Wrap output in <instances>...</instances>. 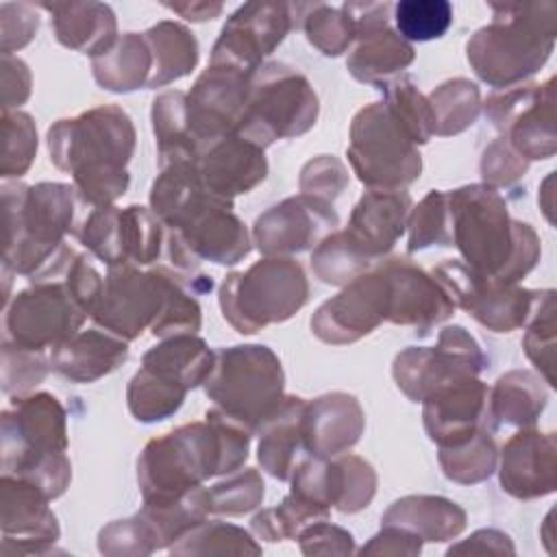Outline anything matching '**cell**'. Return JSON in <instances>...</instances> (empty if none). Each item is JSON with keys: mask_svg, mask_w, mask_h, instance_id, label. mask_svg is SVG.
Here are the masks:
<instances>
[{"mask_svg": "<svg viewBox=\"0 0 557 557\" xmlns=\"http://www.w3.org/2000/svg\"><path fill=\"white\" fill-rule=\"evenodd\" d=\"M302 440L313 457H337L357 444L363 431V411L355 396L333 392L305 403Z\"/></svg>", "mask_w": 557, "mask_h": 557, "instance_id": "484cf974", "label": "cell"}, {"mask_svg": "<svg viewBox=\"0 0 557 557\" xmlns=\"http://www.w3.org/2000/svg\"><path fill=\"white\" fill-rule=\"evenodd\" d=\"M65 448V411L52 394L15 396L2 411V474Z\"/></svg>", "mask_w": 557, "mask_h": 557, "instance_id": "5bb4252c", "label": "cell"}, {"mask_svg": "<svg viewBox=\"0 0 557 557\" xmlns=\"http://www.w3.org/2000/svg\"><path fill=\"white\" fill-rule=\"evenodd\" d=\"M152 126L157 135L159 163L161 168L176 161L196 163V146L187 131L185 115V94L165 91L152 102Z\"/></svg>", "mask_w": 557, "mask_h": 557, "instance_id": "d590c367", "label": "cell"}, {"mask_svg": "<svg viewBox=\"0 0 557 557\" xmlns=\"http://www.w3.org/2000/svg\"><path fill=\"white\" fill-rule=\"evenodd\" d=\"M52 17V30L65 48L89 54L91 59L104 54L117 39L115 15L102 2H41Z\"/></svg>", "mask_w": 557, "mask_h": 557, "instance_id": "83f0119b", "label": "cell"}, {"mask_svg": "<svg viewBox=\"0 0 557 557\" xmlns=\"http://www.w3.org/2000/svg\"><path fill=\"white\" fill-rule=\"evenodd\" d=\"M553 83L548 78L544 85L505 87L485 100V115L524 159H550L555 154Z\"/></svg>", "mask_w": 557, "mask_h": 557, "instance_id": "7c38bea8", "label": "cell"}, {"mask_svg": "<svg viewBox=\"0 0 557 557\" xmlns=\"http://www.w3.org/2000/svg\"><path fill=\"white\" fill-rule=\"evenodd\" d=\"M48 148L52 163L72 174L76 196L91 209L109 207L124 196L135 128L120 107H96L54 122L48 128Z\"/></svg>", "mask_w": 557, "mask_h": 557, "instance_id": "7a4b0ae2", "label": "cell"}, {"mask_svg": "<svg viewBox=\"0 0 557 557\" xmlns=\"http://www.w3.org/2000/svg\"><path fill=\"white\" fill-rule=\"evenodd\" d=\"M546 389L542 381L527 372L513 370L500 376L490 392V413L494 424L507 422L518 426H533L546 405Z\"/></svg>", "mask_w": 557, "mask_h": 557, "instance_id": "e575fe53", "label": "cell"}, {"mask_svg": "<svg viewBox=\"0 0 557 557\" xmlns=\"http://www.w3.org/2000/svg\"><path fill=\"white\" fill-rule=\"evenodd\" d=\"M302 28L309 44L326 57L342 54L355 41V22L342 7L333 9L320 2L313 4L305 15Z\"/></svg>", "mask_w": 557, "mask_h": 557, "instance_id": "c3c4849f", "label": "cell"}, {"mask_svg": "<svg viewBox=\"0 0 557 557\" xmlns=\"http://www.w3.org/2000/svg\"><path fill=\"white\" fill-rule=\"evenodd\" d=\"M453 244L476 274L513 285L540 257V239L527 222L511 220L496 187L468 185L448 191Z\"/></svg>", "mask_w": 557, "mask_h": 557, "instance_id": "277c9868", "label": "cell"}, {"mask_svg": "<svg viewBox=\"0 0 557 557\" xmlns=\"http://www.w3.org/2000/svg\"><path fill=\"white\" fill-rule=\"evenodd\" d=\"M370 259L348 239L344 231L326 235L311 252L315 276L331 285H344L370 268Z\"/></svg>", "mask_w": 557, "mask_h": 557, "instance_id": "b9f144b4", "label": "cell"}, {"mask_svg": "<svg viewBox=\"0 0 557 557\" xmlns=\"http://www.w3.org/2000/svg\"><path fill=\"white\" fill-rule=\"evenodd\" d=\"M433 278L446 289L455 307H461L496 333H509L527 324L546 296V292L485 278L457 259H446L433 268Z\"/></svg>", "mask_w": 557, "mask_h": 557, "instance_id": "30bf717a", "label": "cell"}, {"mask_svg": "<svg viewBox=\"0 0 557 557\" xmlns=\"http://www.w3.org/2000/svg\"><path fill=\"white\" fill-rule=\"evenodd\" d=\"M44 350L24 348L4 337L2 342V392L24 396L33 385L41 383L48 374Z\"/></svg>", "mask_w": 557, "mask_h": 557, "instance_id": "816d5d0a", "label": "cell"}, {"mask_svg": "<svg viewBox=\"0 0 557 557\" xmlns=\"http://www.w3.org/2000/svg\"><path fill=\"white\" fill-rule=\"evenodd\" d=\"M205 418L207 422L178 426L146 444L137 461L144 503L178 500L205 479L235 472L246 461L250 431L218 407Z\"/></svg>", "mask_w": 557, "mask_h": 557, "instance_id": "6da1fadb", "label": "cell"}, {"mask_svg": "<svg viewBox=\"0 0 557 557\" xmlns=\"http://www.w3.org/2000/svg\"><path fill=\"white\" fill-rule=\"evenodd\" d=\"M355 39L357 46L350 52L346 67L361 83L379 87L396 72L405 70L416 57L413 46L394 33L387 24L361 30Z\"/></svg>", "mask_w": 557, "mask_h": 557, "instance_id": "f546056e", "label": "cell"}, {"mask_svg": "<svg viewBox=\"0 0 557 557\" xmlns=\"http://www.w3.org/2000/svg\"><path fill=\"white\" fill-rule=\"evenodd\" d=\"M74 235L109 268L124 265L122 209L113 205L89 209L83 222L74 228Z\"/></svg>", "mask_w": 557, "mask_h": 557, "instance_id": "bcb514c9", "label": "cell"}, {"mask_svg": "<svg viewBox=\"0 0 557 557\" xmlns=\"http://www.w3.org/2000/svg\"><path fill=\"white\" fill-rule=\"evenodd\" d=\"M87 313L72 298L65 283L44 281L15 294L4 309L7 339L46 350L78 333Z\"/></svg>", "mask_w": 557, "mask_h": 557, "instance_id": "8fae6325", "label": "cell"}, {"mask_svg": "<svg viewBox=\"0 0 557 557\" xmlns=\"http://www.w3.org/2000/svg\"><path fill=\"white\" fill-rule=\"evenodd\" d=\"M305 398L285 396L278 409L259 426L257 457L263 470L274 479L287 481L307 453L302 440V409Z\"/></svg>", "mask_w": 557, "mask_h": 557, "instance_id": "f1b7e54d", "label": "cell"}, {"mask_svg": "<svg viewBox=\"0 0 557 557\" xmlns=\"http://www.w3.org/2000/svg\"><path fill=\"white\" fill-rule=\"evenodd\" d=\"M318 117V98L309 81L285 63H268L250 78L237 135L265 148L281 137L307 133Z\"/></svg>", "mask_w": 557, "mask_h": 557, "instance_id": "ba28073f", "label": "cell"}, {"mask_svg": "<svg viewBox=\"0 0 557 557\" xmlns=\"http://www.w3.org/2000/svg\"><path fill=\"white\" fill-rule=\"evenodd\" d=\"M557 446L553 433L518 431L500 453V485L516 498H535L555 490Z\"/></svg>", "mask_w": 557, "mask_h": 557, "instance_id": "603a6c76", "label": "cell"}, {"mask_svg": "<svg viewBox=\"0 0 557 557\" xmlns=\"http://www.w3.org/2000/svg\"><path fill=\"white\" fill-rule=\"evenodd\" d=\"M48 496L33 483L2 474V533L17 542V553H41L59 540V524Z\"/></svg>", "mask_w": 557, "mask_h": 557, "instance_id": "d4e9b609", "label": "cell"}, {"mask_svg": "<svg viewBox=\"0 0 557 557\" xmlns=\"http://www.w3.org/2000/svg\"><path fill=\"white\" fill-rule=\"evenodd\" d=\"M128 357V346L122 337L87 329L78 331L50 352V368L74 383H91L113 372Z\"/></svg>", "mask_w": 557, "mask_h": 557, "instance_id": "4316f807", "label": "cell"}, {"mask_svg": "<svg viewBox=\"0 0 557 557\" xmlns=\"http://www.w3.org/2000/svg\"><path fill=\"white\" fill-rule=\"evenodd\" d=\"M494 17L468 41V61L476 76L494 87H513L535 74L553 52L557 7L553 2L490 4Z\"/></svg>", "mask_w": 557, "mask_h": 557, "instance_id": "5b68a950", "label": "cell"}, {"mask_svg": "<svg viewBox=\"0 0 557 557\" xmlns=\"http://www.w3.org/2000/svg\"><path fill=\"white\" fill-rule=\"evenodd\" d=\"M435 120V135H457L474 124L479 115V89L466 78L440 85L426 98Z\"/></svg>", "mask_w": 557, "mask_h": 557, "instance_id": "f35d334b", "label": "cell"}, {"mask_svg": "<svg viewBox=\"0 0 557 557\" xmlns=\"http://www.w3.org/2000/svg\"><path fill=\"white\" fill-rule=\"evenodd\" d=\"M346 183H348V174L344 165L337 159L326 154H322L315 161H309L300 172L302 194L318 196L329 202L344 189Z\"/></svg>", "mask_w": 557, "mask_h": 557, "instance_id": "11a10c76", "label": "cell"}, {"mask_svg": "<svg viewBox=\"0 0 557 557\" xmlns=\"http://www.w3.org/2000/svg\"><path fill=\"white\" fill-rule=\"evenodd\" d=\"M163 305V283L154 270L139 272L133 263L113 265L104 276L91 320L104 331L131 342L152 326Z\"/></svg>", "mask_w": 557, "mask_h": 557, "instance_id": "2e32d148", "label": "cell"}, {"mask_svg": "<svg viewBox=\"0 0 557 557\" xmlns=\"http://www.w3.org/2000/svg\"><path fill=\"white\" fill-rule=\"evenodd\" d=\"M209 494V509L228 516H242L255 509L263 498V481L257 470L246 468L231 479L215 483Z\"/></svg>", "mask_w": 557, "mask_h": 557, "instance_id": "f5cc1de1", "label": "cell"}, {"mask_svg": "<svg viewBox=\"0 0 557 557\" xmlns=\"http://www.w3.org/2000/svg\"><path fill=\"white\" fill-rule=\"evenodd\" d=\"M385 94V104L409 135L413 144H426L435 135V120L429 100L418 91L409 76H396L379 85Z\"/></svg>", "mask_w": 557, "mask_h": 557, "instance_id": "74e56055", "label": "cell"}, {"mask_svg": "<svg viewBox=\"0 0 557 557\" xmlns=\"http://www.w3.org/2000/svg\"><path fill=\"white\" fill-rule=\"evenodd\" d=\"M187 389L141 368L128 383V409L139 422H159L172 416L185 400Z\"/></svg>", "mask_w": 557, "mask_h": 557, "instance_id": "ab89813d", "label": "cell"}, {"mask_svg": "<svg viewBox=\"0 0 557 557\" xmlns=\"http://www.w3.org/2000/svg\"><path fill=\"white\" fill-rule=\"evenodd\" d=\"M346 154L357 178L370 189H403L422 170L416 144L385 102H372L355 115Z\"/></svg>", "mask_w": 557, "mask_h": 557, "instance_id": "9c48e42d", "label": "cell"}, {"mask_svg": "<svg viewBox=\"0 0 557 557\" xmlns=\"http://www.w3.org/2000/svg\"><path fill=\"white\" fill-rule=\"evenodd\" d=\"M411 196L405 189H368L352 209L348 239L370 259L385 257L407 226Z\"/></svg>", "mask_w": 557, "mask_h": 557, "instance_id": "cb8c5ba5", "label": "cell"}, {"mask_svg": "<svg viewBox=\"0 0 557 557\" xmlns=\"http://www.w3.org/2000/svg\"><path fill=\"white\" fill-rule=\"evenodd\" d=\"M379 270L385 274L389 287V322L418 326L424 335L426 329L453 315L455 305L446 289L409 259H387Z\"/></svg>", "mask_w": 557, "mask_h": 557, "instance_id": "44dd1931", "label": "cell"}, {"mask_svg": "<svg viewBox=\"0 0 557 557\" xmlns=\"http://www.w3.org/2000/svg\"><path fill=\"white\" fill-rule=\"evenodd\" d=\"M161 283H163V305L152 322V335L172 337V335H187L200 329V307L196 298H191L183 283L178 281L172 270L157 268Z\"/></svg>", "mask_w": 557, "mask_h": 557, "instance_id": "7bdbcfd3", "label": "cell"}, {"mask_svg": "<svg viewBox=\"0 0 557 557\" xmlns=\"http://www.w3.org/2000/svg\"><path fill=\"white\" fill-rule=\"evenodd\" d=\"M2 178L22 176L37 152V128L28 113L24 111H2Z\"/></svg>", "mask_w": 557, "mask_h": 557, "instance_id": "681fc988", "label": "cell"}, {"mask_svg": "<svg viewBox=\"0 0 557 557\" xmlns=\"http://www.w3.org/2000/svg\"><path fill=\"white\" fill-rule=\"evenodd\" d=\"M376 474L368 461L355 455H337L329 457L326 463V490H329V507H337L344 513H355L374 496Z\"/></svg>", "mask_w": 557, "mask_h": 557, "instance_id": "8d00e7d4", "label": "cell"}, {"mask_svg": "<svg viewBox=\"0 0 557 557\" xmlns=\"http://www.w3.org/2000/svg\"><path fill=\"white\" fill-rule=\"evenodd\" d=\"M152 52V72L148 87H163L187 76L198 63L196 37L176 22L163 20L144 33Z\"/></svg>", "mask_w": 557, "mask_h": 557, "instance_id": "836d02e7", "label": "cell"}, {"mask_svg": "<svg viewBox=\"0 0 557 557\" xmlns=\"http://www.w3.org/2000/svg\"><path fill=\"white\" fill-rule=\"evenodd\" d=\"M394 22L405 41L442 37L453 24V4L446 0H400L394 4Z\"/></svg>", "mask_w": 557, "mask_h": 557, "instance_id": "f6af8a7d", "label": "cell"}, {"mask_svg": "<svg viewBox=\"0 0 557 557\" xmlns=\"http://www.w3.org/2000/svg\"><path fill=\"white\" fill-rule=\"evenodd\" d=\"M178 542L172 553H261L244 529L224 522H200Z\"/></svg>", "mask_w": 557, "mask_h": 557, "instance_id": "f907efd6", "label": "cell"}, {"mask_svg": "<svg viewBox=\"0 0 557 557\" xmlns=\"http://www.w3.org/2000/svg\"><path fill=\"white\" fill-rule=\"evenodd\" d=\"M213 361L215 352L209 350L200 337L187 333L165 337L159 346L150 348L141 359V368L189 392L207 381Z\"/></svg>", "mask_w": 557, "mask_h": 557, "instance_id": "4dcf8cb0", "label": "cell"}, {"mask_svg": "<svg viewBox=\"0 0 557 557\" xmlns=\"http://www.w3.org/2000/svg\"><path fill=\"white\" fill-rule=\"evenodd\" d=\"M309 296L298 261L265 257L246 272H231L220 287L224 320L239 333H257L268 324L289 320Z\"/></svg>", "mask_w": 557, "mask_h": 557, "instance_id": "52a82bcc", "label": "cell"}, {"mask_svg": "<svg viewBox=\"0 0 557 557\" xmlns=\"http://www.w3.org/2000/svg\"><path fill=\"white\" fill-rule=\"evenodd\" d=\"M30 94V72L24 61L2 54V111L20 107Z\"/></svg>", "mask_w": 557, "mask_h": 557, "instance_id": "6f0895ef", "label": "cell"}, {"mask_svg": "<svg viewBox=\"0 0 557 557\" xmlns=\"http://www.w3.org/2000/svg\"><path fill=\"white\" fill-rule=\"evenodd\" d=\"M94 76L102 89L133 91L148 87L152 72V52L144 35L124 33L100 57L91 59Z\"/></svg>", "mask_w": 557, "mask_h": 557, "instance_id": "d6a6232c", "label": "cell"}, {"mask_svg": "<svg viewBox=\"0 0 557 557\" xmlns=\"http://www.w3.org/2000/svg\"><path fill=\"white\" fill-rule=\"evenodd\" d=\"M196 170L213 196L233 200V196L250 191L265 178L268 163L261 146L233 133L209 144L198 154Z\"/></svg>", "mask_w": 557, "mask_h": 557, "instance_id": "7402d4cb", "label": "cell"}, {"mask_svg": "<svg viewBox=\"0 0 557 557\" xmlns=\"http://www.w3.org/2000/svg\"><path fill=\"white\" fill-rule=\"evenodd\" d=\"M409 244L407 250L416 252L426 246H453V220L448 196L444 191H429L407 218Z\"/></svg>", "mask_w": 557, "mask_h": 557, "instance_id": "ee69618b", "label": "cell"}, {"mask_svg": "<svg viewBox=\"0 0 557 557\" xmlns=\"http://www.w3.org/2000/svg\"><path fill=\"white\" fill-rule=\"evenodd\" d=\"M165 7L172 9L174 13L183 15L185 20H191V22L213 20L222 11L220 2H191V4H165Z\"/></svg>", "mask_w": 557, "mask_h": 557, "instance_id": "91938a15", "label": "cell"}, {"mask_svg": "<svg viewBox=\"0 0 557 557\" xmlns=\"http://www.w3.org/2000/svg\"><path fill=\"white\" fill-rule=\"evenodd\" d=\"M294 28V4L248 2L239 7L222 26L211 50V65H226L252 76Z\"/></svg>", "mask_w": 557, "mask_h": 557, "instance_id": "9a60e30c", "label": "cell"}, {"mask_svg": "<svg viewBox=\"0 0 557 557\" xmlns=\"http://www.w3.org/2000/svg\"><path fill=\"white\" fill-rule=\"evenodd\" d=\"M74 185L4 183V257L2 265L35 283L59 278L76 257L63 244L74 231Z\"/></svg>", "mask_w": 557, "mask_h": 557, "instance_id": "3957f363", "label": "cell"}, {"mask_svg": "<svg viewBox=\"0 0 557 557\" xmlns=\"http://www.w3.org/2000/svg\"><path fill=\"white\" fill-rule=\"evenodd\" d=\"M337 224L339 218L329 200L298 194L259 215L252 237L268 257L292 255L320 244Z\"/></svg>", "mask_w": 557, "mask_h": 557, "instance_id": "d6986e66", "label": "cell"}, {"mask_svg": "<svg viewBox=\"0 0 557 557\" xmlns=\"http://www.w3.org/2000/svg\"><path fill=\"white\" fill-rule=\"evenodd\" d=\"M485 368V355L463 326H446L433 348H405L394 359V379L411 398L420 400L437 385L476 376Z\"/></svg>", "mask_w": 557, "mask_h": 557, "instance_id": "4fadbf2b", "label": "cell"}, {"mask_svg": "<svg viewBox=\"0 0 557 557\" xmlns=\"http://www.w3.org/2000/svg\"><path fill=\"white\" fill-rule=\"evenodd\" d=\"M527 170V159L518 154L505 137H498L490 148H485L481 159V174L485 185L498 187L509 185L520 178Z\"/></svg>", "mask_w": 557, "mask_h": 557, "instance_id": "db71d44e", "label": "cell"}, {"mask_svg": "<svg viewBox=\"0 0 557 557\" xmlns=\"http://www.w3.org/2000/svg\"><path fill=\"white\" fill-rule=\"evenodd\" d=\"M17 20L9 13V9L2 4V54H11L15 48L26 46L33 35L39 28V15L33 11L30 4H13Z\"/></svg>", "mask_w": 557, "mask_h": 557, "instance_id": "9f6ffc18", "label": "cell"}, {"mask_svg": "<svg viewBox=\"0 0 557 557\" xmlns=\"http://www.w3.org/2000/svg\"><path fill=\"white\" fill-rule=\"evenodd\" d=\"M283 383L278 357L268 346L248 344L215 350L202 385L218 409L255 433L283 403Z\"/></svg>", "mask_w": 557, "mask_h": 557, "instance_id": "8992f818", "label": "cell"}, {"mask_svg": "<svg viewBox=\"0 0 557 557\" xmlns=\"http://www.w3.org/2000/svg\"><path fill=\"white\" fill-rule=\"evenodd\" d=\"M389 311V287L385 274L376 268L363 272L311 318V331L326 344H350L374 331Z\"/></svg>", "mask_w": 557, "mask_h": 557, "instance_id": "e0dca14e", "label": "cell"}, {"mask_svg": "<svg viewBox=\"0 0 557 557\" xmlns=\"http://www.w3.org/2000/svg\"><path fill=\"white\" fill-rule=\"evenodd\" d=\"M424 429L440 448L468 442L479 431H494L490 413V389L476 376L453 379L437 385L424 398Z\"/></svg>", "mask_w": 557, "mask_h": 557, "instance_id": "ac0fdd59", "label": "cell"}, {"mask_svg": "<svg viewBox=\"0 0 557 557\" xmlns=\"http://www.w3.org/2000/svg\"><path fill=\"white\" fill-rule=\"evenodd\" d=\"M381 522L409 529L426 542H444L466 527V511L446 498L407 496L396 500Z\"/></svg>", "mask_w": 557, "mask_h": 557, "instance_id": "1f68e13d", "label": "cell"}, {"mask_svg": "<svg viewBox=\"0 0 557 557\" xmlns=\"http://www.w3.org/2000/svg\"><path fill=\"white\" fill-rule=\"evenodd\" d=\"M440 466L450 481L479 483L496 468V444L492 431H479L459 446L440 448Z\"/></svg>", "mask_w": 557, "mask_h": 557, "instance_id": "60d3db41", "label": "cell"}, {"mask_svg": "<svg viewBox=\"0 0 557 557\" xmlns=\"http://www.w3.org/2000/svg\"><path fill=\"white\" fill-rule=\"evenodd\" d=\"M422 548V537L416 535L409 529L396 527V524H383V531L372 537L368 546L361 548V553H400V555H416Z\"/></svg>", "mask_w": 557, "mask_h": 557, "instance_id": "680465c9", "label": "cell"}, {"mask_svg": "<svg viewBox=\"0 0 557 557\" xmlns=\"http://www.w3.org/2000/svg\"><path fill=\"white\" fill-rule=\"evenodd\" d=\"M194 261L235 265L250 252L246 224L233 213V200L211 196L172 228Z\"/></svg>", "mask_w": 557, "mask_h": 557, "instance_id": "ffe728a7", "label": "cell"}, {"mask_svg": "<svg viewBox=\"0 0 557 557\" xmlns=\"http://www.w3.org/2000/svg\"><path fill=\"white\" fill-rule=\"evenodd\" d=\"M163 228L161 220L146 207L131 205L122 209V248L124 263L146 265L152 263L161 252Z\"/></svg>", "mask_w": 557, "mask_h": 557, "instance_id": "7dc6e473", "label": "cell"}]
</instances>
